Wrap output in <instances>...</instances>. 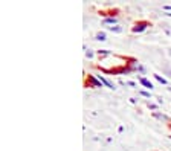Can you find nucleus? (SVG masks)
Wrapping results in <instances>:
<instances>
[{"label": "nucleus", "instance_id": "4", "mask_svg": "<svg viewBox=\"0 0 171 151\" xmlns=\"http://www.w3.org/2000/svg\"><path fill=\"white\" fill-rule=\"evenodd\" d=\"M139 81H141V84H142V86H145L147 88H150V90H151V88H153V84H151V82H150L147 78H141Z\"/></svg>", "mask_w": 171, "mask_h": 151}, {"label": "nucleus", "instance_id": "3", "mask_svg": "<svg viewBox=\"0 0 171 151\" xmlns=\"http://www.w3.org/2000/svg\"><path fill=\"white\" fill-rule=\"evenodd\" d=\"M98 79H99L101 82H104V84H106V86H107L108 88H115V86L112 84V82H110V81H108V79H106L104 77H101V75H98Z\"/></svg>", "mask_w": 171, "mask_h": 151}, {"label": "nucleus", "instance_id": "12", "mask_svg": "<svg viewBox=\"0 0 171 151\" xmlns=\"http://www.w3.org/2000/svg\"><path fill=\"white\" fill-rule=\"evenodd\" d=\"M165 9H167V11H171V5H167V6H165Z\"/></svg>", "mask_w": 171, "mask_h": 151}, {"label": "nucleus", "instance_id": "11", "mask_svg": "<svg viewBox=\"0 0 171 151\" xmlns=\"http://www.w3.org/2000/svg\"><path fill=\"white\" fill-rule=\"evenodd\" d=\"M86 55H87V58H92V57H93V52H90V51H87V52H86Z\"/></svg>", "mask_w": 171, "mask_h": 151}, {"label": "nucleus", "instance_id": "13", "mask_svg": "<svg viewBox=\"0 0 171 151\" xmlns=\"http://www.w3.org/2000/svg\"><path fill=\"white\" fill-rule=\"evenodd\" d=\"M165 15H168V17H171V12H165Z\"/></svg>", "mask_w": 171, "mask_h": 151}, {"label": "nucleus", "instance_id": "8", "mask_svg": "<svg viewBox=\"0 0 171 151\" xmlns=\"http://www.w3.org/2000/svg\"><path fill=\"white\" fill-rule=\"evenodd\" d=\"M154 78H156L157 81H159L160 84H167V79H165V78H162L160 75H154Z\"/></svg>", "mask_w": 171, "mask_h": 151}, {"label": "nucleus", "instance_id": "10", "mask_svg": "<svg viewBox=\"0 0 171 151\" xmlns=\"http://www.w3.org/2000/svg\"><path fill=\"white\" fill-rule=\"evenodd\" d=\"M141 95H142V96H145V98H150V93H148V92H144V90H142V92H141Z\"/></svg>", "mask_w": 171, "mask_h": 151}, {"label": "nucleus", "instance_id": "5", "mask_svg": "<svg viewBox=\"0 0 171 151\" xmlns=\"http://www.w3.org/2000/svg\"><path fill=\"white\" fill-rule=\"evenodd\" d=\"M116 22H118V20L115 17H108V18L104 20V25H116Z\"/></svg>", "mask_w": 171, "mask_h": 151}, {"label": "nucleus", "instance_id": "14", "mask_svg": "<svg viewBox=\"0 0 171 151\" xmlns=\"http://www.w3.org/2000/svg\"><path fill=\"white\" fill-rule=\"evenodd\" d=\"M170 137H171V136H170Z\"/></svg>", "mask_w": 171, "mask_h": 151}, {"label": "nucleus", "instance_id": "2", "mask_svg": "<svg viewBox=\"0 0 171 151\" xmlns=\"http://www.w3.org/2000/svg\"><path fill=\"white\" fill-rule=\"evenodd\" d=\"M153 116H154V118L156 119H159V121H170V118H168V116H165V114H160V113H157V112H153Z\"/></svg>", "mask_w": 171, "mask_h": 151}, {"label": "nucleus", "instance_id": "7", "mask_svg": "<svg viewBox=\"0 0 171 151\" xmlns=\"http://www.w3.org/2000/svg\"><path fill=\"white\" fill-rule=\"evenodd\" d=\"M96 40L104 41V40H106V32H98V34H96Z\"/></svg>", "mask_w": 171, "mask_h": 151}, {"label": "nucleus", "instance_id": "1", "mask_svg": "<svg viewBox=\"0 0 171 151\" xmlns=\"http://www.w3.org/2000/svg\"><path fill=\"white\" fill-rule=\"evenodd\" d=\"M145 27H147V23H145V22H144V23H139V25H136V26L133 27V32H142Z\"/></svg>", "mask_w": 171, "mask_h": 151}, {"label": "nucleus", "instance_id": "6", "mask_svg": "<svg viewBox=\"0 0 171 151\" xmlns=\"http://www.w3.org/2000/svg\"><path fill=\"white\" fill-rule=\"evenodd\" d=\"M108 29H110L112 32H121V31H122V27L116 25V26H110V27H108Z\"/></svg>", "mask_w": 171, "mask_h": 151}, {"label": "nucleus", "instance_id": "9", "mask_svg": "<svg viewBox=\"0 0 171 151\" xmlns=\"http://www.w3.org/2000/svg\"><path fill=\"white\" fill-rule=\"evenodd\" d=\"M98 53L99 55H110V52H108V51H98Z\"/></svg>", "mask_w": 171, "mask_h": 151}]
</instances>
